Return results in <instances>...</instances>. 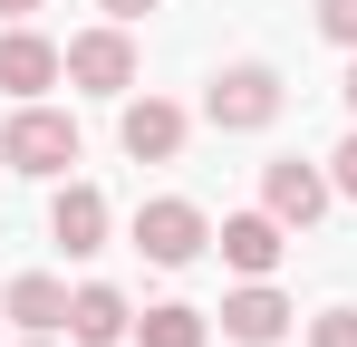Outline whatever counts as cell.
<instances>
[{
  "mask_svg": "<svg viewBox=\"0 0 357 347\" xmlns=\"http://www.w3.org/2000/svg\"><path fill=\"white\" fill-rule=\"evenodd\" d=\"M49 241H59L68 261L107 251V193H97V183H59V203H49Z\"/></svg>",
  "mask_w": 357,
  "mask_h": 347,
  "instance_id": "8",
  "label": "cell"
},
{
  "mask_svg": "<svg viewBox=\"0 0 357 347\" xmlns=\"http://www.w3.org/2000/svg\"><path fill=\"white\" fill-rule=\"evenodd\" d=\"M328 183H338V193H348V203H357V135H348V145H338V155H328Z\"/></svg>",
  "mask_w": 357,
  "mask_h": 347,
  "instance_id": "16",
  "label": "cell"
},
{
  "mask_svg": "<svg viewBox=\"0 0 357 347\" xmlns=\"http://www.w3.org/2000/svg\"><path fill=\"white\" fill-rule=\"evenodd\" d=\"M0 174H10V164H0Z\"/></svg>",
  "mask_w": 357,
  "mask_h": 347,
  "instance_id": "21",
  "label": "cell"
},
{
  "mask_svg": "<svg viewBox=\"0 0 357 347\" xmlns=\"http://www.w3.org/2000/svg\"><path fill=\"white\" fill-rule=\"evenodd\" d=\"M203 116H213L222 135H251V125H271V116H280V68H261V58L222 68V77L203 87Z\"/></svg>",
  "mask_w": 357,
  "mask_h": 347,
  "instance_id": "2",
  "label": "cell"
},
{
  "mask_svg": "<svg viewBox=\"0 0 357 347\" xmlns=\"http://www.w3.org/2000/svg\"><path fill=\"white\" fill-rule=\"evenodd\" d=\"M29 347H49V338H29Z\"/></svg>",
  "mask_w": 357,
  "mask_h": 347,
  "instance_id": "20",
  "label": "cell"
},
{
  "mask_svg": "<svg viewBox=\"0 0 357 347\" xmlns=\"http://www.w3.org/2000/svg\"><path fill=\"white\" fill-rule=\"evenodd\" d=\"M203 241H213V222H203V203H183V193H155V203L135 213V251H145L155 270L203 261Z\"/></svg>",
  "mask_w": 357,
  "mask_h": 347,
  "instance_id": "3",
  "label": "cell"
},
{
  "mask_svg": "<svg viewBox=\"0 0 357 347\" xmlns=\"http://www.w3.org/2000/svg\"><path fill=\"white\" fill-rule=\"evenodd\" d=\"M29 10H39V0H0V20H29Z\"/></svg>",
  "mask_w": 357,
  "mask_h": 347,
  "instance_id": "18",
  "label": "cell"
},
{
  "mask_svg": "<svg viewBox=\"0 0 357 347\" xmlns=\"http://www.w3.org/2000/svg\"><path fill=\"white\" fill-rule=\"evenodd\" d=\"M68 338L77 347H116V338H135V309H126L107 280H87L77 299H68Z\"/></svg>",
  "mask_w": 357,
  "mask_h": 347,
  "instance_id": "12",
  "label": "cell"
},
{
  "mask_svg": "<svg viewBox=\"0 0 357 347\" xmlns=\"http://www.w3.org/2000/svg\"><path fill=\"white\" fill-rule=\"evenodd\" d=\"M213 328H203V309H183V299H165V309H145L135 318V347H203Z\"/></svg>",
  "mask_w": 357,
  "mask_h": 347,
  "instance_id": "13",
  "label": "cell"
},
{
  "mask_svg": "<svg viewBox=\"0 0 357 347\" xmlns=\"http://www.w3.org/2000/svg\"><path fill=\"white\" fill-rule=\"evenodd\" d=\"M68 87H87V97H126V87H135V39H126V20L68 39Z\"/></svg>",
  "mask_w": 357,
  "mask_h": 347,
  "instance_id": "4",
  "label": "cell"
},
{
  "mask_svg": "<svg viewBox=\"0 0 357 347\" xmlns=\"http://www.w3.org/2000/svg\"><path fill=\"white\" fill-rule=\"evenodd\" d=\"M0 164L10 174H68L77 164V125L59 107H39V97H20V116L0 125Z\"/></svg>",
  "mask_w": 357,
  "mask_h": 347,
  "instance_id": "1",
  "label": "cell"
},
{
  "mask_svg": "<svg viewBox=\"0 0 357 347\" xmlns=\"http://www.w3.org/2000/svg\"><path fill=\"white\" fill-rule=\"evenodd\" d=\"M319 29H328L338 49H357V0H319Z\"/></svg>",
  "mask_w": 357,
  "mask_h": 347,
  "instance_id": "15",
  "label": "cell"
},
{
  "mask_svg": "<svg viewBox=\"0 0 357 347\" xmlns=\"http://www.w3.org/2000/svg\"><path fill=\"white\" fill-rule=\"evenodd\" d=\"M68 299H77V289H59L49 270H20V280L0 289V318H20L29 338H49V328H68Z\"/></svg>",
  "mask_w": 357,
  "mask_h": 347,
  "instance_id": "11",
  "label": "cell"
},
{
  "mask_svg": "<svg viewBox=\"0 0 357 347\" xmlns=\"http://www.w3.org/2000/svg\"><path fill=\"white\" fill-rule=\"evenodd\" d=\"M59 77H68V49H59V39H39L29 20L0 29V87H10V97H39V87H59Z\"/></svg>",
  "mask_w": 357,
  "mask_h": 347,
  "instance_id": "6",
  "label": "cell"
},
{
  "mask_svg": "<svg viewBox=\"0 0 357 347\" xmlns=\"http://www.w3.org/2000/svg\"><path fill=\"white\" fill-rule=\"evenodd\" d=\"M280 251H290V222H280V213H232V222H222V261H232L241 280H271Z\"/></svg>",
  "mask_w": 357,
  "mask_h": 347,
  "instance_id": "9",
  "label": "cell"
},
{
  "mask_svg": "<svg viewBox=\"0 0 357 347\" xmlns=\"http://www.w3.org/2000/svg\"><path fill=\"white\" fill-rule=\"evenodd\" d=\"M309 347H357V309H319L309 318Z\"/></svg>",
  "mask_w": 357,
  "mask_h": 347,
  "instance_id": "14",
  "label": "cell"
},
{
  "mask_svg": "<svg viewBox=\"0 0 357 347\" xmlns=\"http://www.w3.org/2000/svg\"><path fill=\"white\" fill-rule=\"evenodd\" d=\"M328 193H338V183H328L319 164H299V155L261 164V213H280L290 231H309V222H319V213H328Z\"/></svg>",
  "mask_w": 357,
  "mask_h": 347,
  "instance_id": "5",
  "label": "cell"
},
{
  "mask_svg": "<svg viewBox=\"0 0 357 347\" xmlns=\"http://www.w3.org/2000/svg\"><path fill=\"white\" fill-rule=\"evenodd\" d=\"M107 20H145V10H165V0H97Z\"/></svg>",
  "mask_w": 357,
  "mask_h": 347,
  "instance_id": "17",
  "label": "cell"
},
{
  "mask_svg": "<svg viewBox=\"0 0 357 347\" xmlns=\"http://www.w3.org/2000/svg\"><path fill=\"white\" fill-rule=\"evenodd\" d=\"M280 328H290V299H280L271 280H251V289L222 299V338L232 347H280Z\"/></svg>",
  "mask_w": 357,
  "mask_h": 347,
  "instance_id": "10",
  "label": "cell"
},
{
  "mask_svg": "<svg viewBox=\"0 0 357 347\" xmlns=\"http://www.w3.org/2000/svg\"><path fill=\"white\" fill-rule=\"evenodd\" d=\"M348 116H357V58H348Z\"/></svg>",
  "mask_w": 357,
  "mask_h": 347,
  "instance_id": "19",
  "label": "cell"
},
{
  "mask_svg": "<svg viewBox=\"0 0 357 347\" xmlns=\"http://www.w3.org/2000/svg\"><path fill=\"white\" fill-rule=\"evenodd\" d=\"M116 145L135 155V164H174V155H183V107H174V97H126Z\"/></svg>",
  "mask_w": 357,
  "mask_h": 347,
  "instance_id": "7",
  "label": "cell"
}]
</instances>
